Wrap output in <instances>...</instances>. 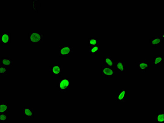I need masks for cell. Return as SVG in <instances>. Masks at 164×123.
Listing matches in <instances>:
<instances>
[{
	"mask_svg": "<svg viewBox=\"0 0 164 123\" xmlns=\"http://www.w3.org/2000/svg\"><path fill=\"white\" fill-rule=\"evenodd\" d=\"M164 40L162 39L160 37H158V36L152 37L151 39H150L149 41L151 46L155 47L161 46Z\"/></svg>",
	"mask_w": 164,
	"mask_h": 123,
	"instance_id": "9c48e42d",
	"label": "cell"
},
{
	"mask_svg": "<svg viewBox=\"0 0 164 123\" xmlns=\"http://www.w3.org/2000/svg\"><path fill=\"white\" fill-rule=\"evenodd\" d=\"M114 68L115 70L118 71L119 72H126V63L122 60H119L116 62Z\"/></svg>",
	"mask_w": 164,
	"mask_h": 123,
	"instance_id": "ba28073f",
	"label": "cell"
},
{
	"mask_svg": "<svg viewBox=\"0 0 164 123\" xmlns=\"http://www.w3.org/2000/svg\"><path fill=\"white\" fill-rule=\"evenodd\" d=\"M11 41V33H1L0 34V42L1 44L6 46Z\"/></svg>",
	"mask_w": 164,
	"mask_h": 123,
	"instance_id": "5b68a950",
	"label": "cell"
},
{
	"mask_svg": "<svg viewBox=\"0 0 164 123\" xmlns=\"http://www.w3.org/2000/svg\"><path fill=\"white\" fill-rule=\"evenodd\" d=\"M127 94L126 89L120 90L118 94L116 95L115 101L119 102H126Z\"/></svg>",
	"mask_w": 164,
	"mask_h": 123,
	"instance_id": "8992f818",
	"label": "cell"
},
{
	"mask_svg": "<svg viewBox=\"0 0 164 123\" xmlns=\"http://www.w3.org/2000/svg\"><path fill=\"white\" fill-rule=\"evenodd\" d=\"M103 64L104 66L114 68L115 62L113 60L112 56L106 55L103 58Z\"/></svg>",
	"mask_w": 164,
	"mask_h": 123,
	"instance_id": "30bf717a",
	"label": "cell"
},
{
	"mask_svg": "<svg viewBox=\"0 0 164 123\" xmlns=\"http://www.w3.org/2000/svg\"><path fill=\"white\" fill-rule=\"evenodd\" d=\"M139 70L143 72H146L149 68V63L145 61H139L137 65Z\"/></svg>",
	"mask_w": 164,
	"mask_h": 123,
	"instance_id": "4fadbf2b",
	"label": "cell"
},
{
	"mask_svg": "<svg viewBox=\"0 0 164 123\" xmlns=\"http://www.w3.org/2000/svg\"><path fill=\"white\" fill-rule=\"evenodd\" d=\"M9 119V116L7 113H0V121L5 122L7 121Z\"/></svg>",
	"mask_w": 164,
	"mask_h": 123,
	"instance_id": "d6986e66",
	"label": "cell"
},
{
	"mask_svg": "<svg viewBox=\"0 0 164 123\" xmlns=\"http://www.w3.org/2000/svg\"><path fill=\"white\" fill-rule=\"evenodd\" d=\"M88 44L89 47L99 44V39L95 37H90L88 38Z\"/></svg>",
	"mask_w": 164,
	"mask_h": 123,
	"instance_id": "e0dca14e",
	"label": "cell"
},
{
	"mask_svg": "<svg viewBox=\"0 0 164 123\" xmlns=\"http://www.w3.org/2000/svg\"><path fill=\"white\" fill-rule=\"evenodd\" d=\"M102 75L107 78H113L115 76L114 68L102 65Z\"/></svg>",
	"mask_w": 164,
	"mask_h": 123,
	"instance_id": "3957f363",
	"label": "cell"
},
{
	"mask_svg": "<svg viewBox=\"0 0 164 123\" xmlns=\"http://www.w3.org/2000/svg\"><path fill=\"white\" fill-rule=\"evenodd\" d=\"M1 65L8 67L13 65V60L8 58L3 57L1 59Z\"/></svg>",
	"mask_w": 164,
	"mask_h": 123,
	"instance_id": "5bb4252c",
	"label": "cell"
},
{
	"mask_svg": "<svg viewBox=\"0 0 164 123\" xmlns=\"http://www.w3.org/2000/svg\"><path fill=\"white\" fill-rule=\"evenodd\" d=\"M23 115L27 118H34V112L32 108L25 107L23 109Z\"/></svg>",
	"mask_w": 164,
	"mask_h": 123,
	"instance_id": "7c38bea8",
	"label": "cell"
},
{
	"mask_svg": "<svg viewBox=\"0 0 164 123\" xmlns=\"http://www.w3.org/2000/svg\"><path fill=\"white\" fill-rule=\"evenodd\" d=\"M89 52L90 54L92 55L98 54L99 52V45L89 47Z\"/></svg>",
	"mask_w": 164,
	"mask_h": 123,
	"instance_id": "ac0fdd59",
	"label": "cell"
},
{
	"mask_svg": "<svg viewBox=\"0 0 164 123\" xmlns=\"http://www.w3.org/2000/svg\"><path fill=\"white\" fill-rule=\"evenodd\" d=\"M50 71L52 75L60 76L63 74V66L62 65H53L50 68Z\"/></svg>",
	"mask_w": 164,
	"mask_h": 123,
	"instance_id": "52a82bcc",
	"label": "cell"
},
{
	"mask_svg": "<svg viewBox=\"0 0 164 123\" xmlns=\"http://www.w3.org/2000/svg\"><path fill=\"white\" fill-rule=\"evenodd\" d=\"M162 38V39L164 40V33H162L161 34V37H160Z\"/></svg>",
	"mask_w": 164,
	"mask_h": 123,
	"instance_id": "44dd1931",
	"label": "cell"
},
{
	"mask_svg": "<svg viewBox=\"0 0 164 123\" xmlns=\"http://www.w3.org/2000/svg\"><path fill=\"white\" fill-rule=\"evenodd\" d=\"M164 58L163 55H156L152 60V65L153 66H160L164 63Z\"/></svg>",
	"mask_w": 164,
	"mask_h": 123,
	"instance_id": "8fae6325",
	"label": "cell"
},
{
	"mask_svg": "<svg viewBox=\"0 0 164 123\" xmlns=\"http://www.w3.org/2000/svg\"><path fill=\"white\" fill-rule=\"evenodd\" d=\"M155 120L157 123H164V111L158 112L155 116Z\"/></svg>",
	"mask_w": 164,
	"mask_h": 123,
	"instance_id": "2e32d148",
	"label": "cell"
},
{
	"mask_svg": "<svg viewBox=\"0 0 164 123\" xmlns=\"http://www.w3.org/2000/svg\"><path fill=\"white\" fill-rule=\"evenodd\" d=\"M73 47L70 46H59V56L61 57L69 56L73 53Z\"/></svg>",
	"mask_w": 164,
	"mask_h": 123,
	"instance_id": "277c9868",
	"label": "cell"
},
{
	"mask_svg": "<svg viewBox=\"0 0 164 123\" xmlns=\"http://www.w3.org/2000/svg\"><path fill=\"white\" fill-rule=\"evenodd\" d=\"M44 35L42 33L32 32L29 33L28 39L30 43H43Z\"/></svg>",
	"mask_w": 164,
	"mask_h": 123,
	"instance_id": "6da1fadb",
	"label": "cell"
},
{
	"mask_svg": "<svg viewBox=\"0 0 164 123\" xmlns=\"http://www.w3.org/2000/svg\"><path fill=\"white\" fill-rule=\"evenodd\" d=\"M71 83L70 78H62L59 80L57 86L60 92H65L69 89Z\"/></svg>",
	"mask_w": 164,
	"mask_h": 123,
	"instance_id": "7a4b0ae2",
	"label": "cell"
},
{
	"mask_svg": "<svg viewBox=\"0 0 164 123\" xmlns=\"http://www.w3.org/2000/svg\"><path fill=\"white\" fill-rule=\"evenodd\" d=\"M7 71V67L1 65H0V74L1 76H6Z\"/></svg>",
	"mask_w": 164,
	"mask_h": 123,
	"instance_id": "ffe728a7",
	"label": "cell"
},
{
	"mask_svg": "<svg viewBox=\"0 0 164 123\" xmlns=\"http://www.w3.org/2000/svg\"><path fill=\"white\" fill-rule=\"evenodd\" d=\"M10 111V106L7 102H1L0 103V113H7Z\"/></svg>",
	"mask_w": 164,
	"mask_h": 123,
	"instance_id": "9a60e30c",
	"label": "cell"
}]
</instances>
